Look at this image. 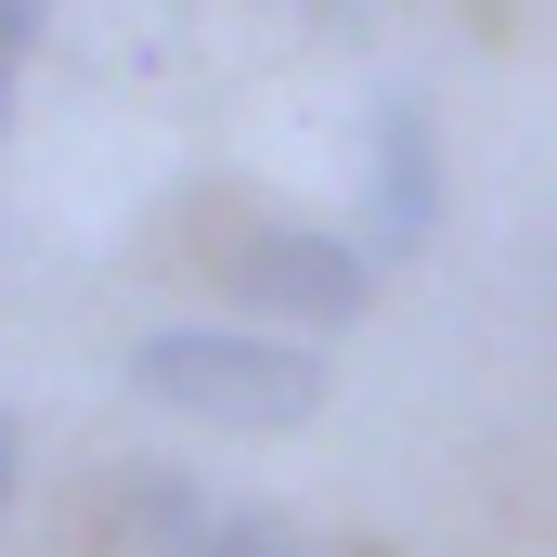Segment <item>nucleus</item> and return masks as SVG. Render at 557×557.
<instances>
[{"mask_svg":"<svg viewBox=\"0 0 557 557\" xmlns=\"http://www.w3.org/2000/svg\"><path fill=\"white\" fill-rule=\"evenodd\" d=\"M131 389L195 428H311L324 416V350L260 337V324H143Z\"/></svg>","mask_w":557,"mask_h":557,"instance_id":"obj_1","label":"nucleus"},{"mask_svg":"<svg viewBox=\"0 0 557 557\" xmlns=\"http://www.w3.org/2000/svg\"><path fill=\"white\" fill-rule=\"evenodd\" d=\"M221 298H234L260 337H324V324H363L376 260H363L350 234H324V221H260V234L221 247Z\"/></svg>","mask_w":557,"mask_h":557,"instance_id":"obj_2","label":"nucleus"},{"mask_svg":"<svg viewBox=\"0 0 557 557\" xmlns=\"http://www.w3.org/2000/svg\"><path fill=\"white\" fill-rule=\"evenodd\" d=\"M428 221H441V143H428V104H376V208H363V260H416Z\"/></svg>","mask_w":557,"mask_h":557,"instance_id":"obj_3","label":"nucleus"},{"mask_svg":"<svg viewBox=\"0 0 557 557\" xmlns=\"http://www.w3.org/2000/svg\"><path fill=\"white\" fill-rule=\"evenodd\" d=\"M208 519H221V506H208L182 467H143L131 493H117V532H131V557H195V545H208Z\"/></svg>","mask_w":557,"mask_h":557,"instance_id":"obj_4","label":"nucleus"},{"mask_svg":"<svg viewBox=\"0 0 557 557\" xmlns=\"http://www.w3.org/2000/svg\"><path fill=\"white\" fill-rule=\"evenodd\" d=\"M195 557H324V532H311V519H285V506H221Z\"/></svg>","mask_w":557,"mask_h":557,"instance_id":"obj_5","label":"nucleus"},{"mask_svg":"<svg viewBox=\"0 0 557 557\" xmlns=\"http://www.w3.org/2000/svg\"><path fill=\"white\" fill-rule=\"evenodd\" d=\"M39 26H52V0H0V91H13V65L39 52Z\"/></svg>","mask_w":557,"mask_h":557,"instance_id":"obj_6","label":"nucleus"},{"mask_svg":"<svg viewBox=\"0 0 557 557\" xmlns=\"http://www.w3.org/2000/svg\"><path fill=\"white\" fill-rule=\"evenodd\" d=\"M13 480H26V428L0 416V506H13Z\"/></svg>","mask_w":557,"mask_h":557,"instance_id":"obj_7","label":"nucleus"}]
</instances>
